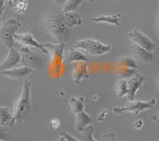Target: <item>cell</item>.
Listing matches in <instances>:
<instances>
[{"label": "cell", "instance_id": "obj_1", "mask_svg": "<svg viewBox=\"0 0 159 141\" xmlns=\"http://www.w3.org/2000/svg\"><path fill=\"white\" fill-rule=\"evenodd\" d=\"M41 26L58 43L67 42L72 35V30L65 23L63 12L58 8L46 9L41 21Z\"/></svg>", "mask_w": 159, "mask_h": 141}, {"label": "cell", "instance_id": "obj_2", "mask_svg": "<svg viewBox=\"0 0 159 141\" xmlns=\"http://www.w3.org/2000/svg\"><path fill=\"white\" fill-rule=\"evenodd\" d=\"M31 109V82L26 80L24 82L22 93L14 107L13 117L15 123H23L30 113Z\"/></svg>", "mask_w": 159, "mask_h": 141}, {"label": "cell", "instance_id": "obj_3", "mask_svg": "<svg viewBox=\"0 0 159 141\" xmlns=\"http://www.w3.org/2000/svg\"><path fill=\"white\" fill-rule=\"evenodd\" d=\"M73 47L74 49L83 51L94 56H103L110 53L112 51V46L111 45H106L99 41L90 38L77 41L73 44Z\"/></svg>", "mask_w": 159, "mask_h": 141}, {"label": "cell", "instance_id": "obj_4", "mask_svg": "<svg viewBox=\"0 0 159 141\" xmlns=\"http://www.w3.org/2000/svg\"><path fill=\"white\" fill-rule=\"evenodd\" d=\"M15 49H16L21 54L22 61L21 63L23 66L30 67L33 70H42L44 67V60L41 56V55L38 53L33 52L30 50V47L23 45L16 41L15 45Z\"/></svg>", "mask_w": 159, "mask_h": 141}, {"label": "cell", "instance_id": "obj_5", "mask_svg": "<svg viewBox=\"0 0 159 141\" xmlns=\"http://www.w3.org/2000/svg\"><path fill=\"white\" fill-rule=\"evenodd\" d=\"M157 104V100L155 98H152L149 101H140V100H134L130 101L127 105L123 107L115 106L112 108V110L116 114H121L123 113H130L134 115H138L139 113L143 112L147 109H150L155 107Z\"/></svg>", "mask_w": 159, "mask_h": 141}, {"label": "cell", "instance_id": "obj_6", "mask_svg": "<svg viewBox=\"0 0 159 141\" xmlns=\"http://www.w3.org/2000/svg\"><path fill=\"white\" fill-rule=\"evenodd\" d=\"M21 24L15 18H10L4 24L0 30V41L8 49L14 48L15 45V34L17 33Z\"/></svg>", "mask_w": 159, "mask_h": 141}, {"label": "cell", "instance_id": "obj_7", "mask_svg": "<svg viewBox=\"0 0 159 141\" xmlns=\"http://www.w3.org/2000/svg\"><path fill=\"white\" fill-rule=\"evenodd\" d=\"M128 36L131 39L133 43L143 48L149 52H153L156 49V44L146 34L138 30L133 29L128 33Z\"/></svg>", "mask_w": 159, "mask_h": 141}, {"label": "cell", "instance_id": "obj_8", "mask_svg": "<svg viewBox=\"0 0 159 141\" xmlns=\"http://www.w3.org/2000/svg\"><path fill=\"white\" fill-rule=\"evenodd\" d=\"M15 41L22 44L23 45L34 48L45 54H48V51L46 50L43 44L39 43L30 33H16L15 34Z\"/></svg>", "mask_w": 159, "mask_h": 141}, {"label": "cell", "instance_id": "obj_9", "mask_svg": "<svg viewBox=\"0 0 159 141\" xmlns=\"http://www.w3.org/2000/svg\"><path fill=\"white\" fill-rule=\"evenodd\" d=\"M146 79V76L139 73H135L132 77L127 79L128 86V92L127 96L130 101H134L136 94L143 85Z\"/></svg>", "mask_w": 159, "mask_h": 141}, {"label": "cell", "instance_id": "obj_10", "mask_svg": "<svg viewBox=\"0 0 159 141\" xmlns=\"http://www.w3.org/2000/svg\"><path fill=\"white\" fill-rule=\"evenodd\" d=\"M89 77V67L87 62L73 63L72 68V79L73 83L79 85L82 80L87 79Z\"/></svg>", "mask_w": 159, "mask_h": 141}, {"label": "cell", "instance_id": "obj_11", "mask_svg": "<svg viewBox=\"0 0 159 141\" xmlns=\"http://www.w3.org/2000/svg\"><path fill=\"white\" fill-rule=\"evenodd\" d=\"M48 53L51 55V58L54 61L55 66L57 65V63H61L65 57V43H45L43 44Z\"/></svg>", "mask_w": 159, "mask_h": 141}, {"label": "cell", "instance_id": "obj_12", "mask_svg": "<svg viewBox=\"0 0 159 141\" xmlns=\"http://www.w3.org/2000/svg\"><path fill=\"white\" fill-rule=\"evenodd\" d=\"M22 61V56L20 53L15 48L9 49V52L5 60L0 63V70H5L15 67Z\"/></svg>", "mask_w": 159, "mask_h": 141}, {"label": "cell", "instance_id": "obj_13", "mask_svg": "<svg viewBox=\"0 0 159 141\" xmlns=\"http://www.w3.org/2000/svg\"><path fill=\"white\" fill-rule=\"evenodd\" d=\"M132 56L137 61L144 63H151L154 61V56L151 52L146 50L143 48L140 47L134 43H132L130 46Z\"/></svg>", "mask_w": 159, "mask_h": 141}, {"label": "cell", "instance_id": "obj_14", "mask_svg": "<svg viewBox=\"0 0 159 141\" xmlns=\"http://www.w3.org/2000/svg\"><path fill=\"white\" fill-rule=\"evenodd\" d=\"M34 71V70L30 67L22 66L19 67H14V68L8 69L5 70H0V74L2 75L7 76L8 78L14 79H19L26 77Z\"/></svg>", "mask_w": 159, "mask_h": 141}, {"label": "cell", "instance_id": "obj_15", "mask_svg": "<svg viewBox=\"0 0 159 141\" xmlns=\"http://www.w3.org/2000/svg\"><path fill=\"white\" fill-rule=\"evenodd\" d=\"M64 60L66 63H72L76 62H87V56H85L82 51L78 50L76 49H72L68 51L67 53H65Z\"/></svg>", "mask_w": 159, "mask_h": 141}, {"label": "cell", "instance_id": "obj_16", "mask_svg": "<svg viewBox=\"0 0 159 141\" xmlns=\"http://www.w3.org/2000/svg\"><path fill=\"white\" fill-rule=\"evenodd\" d=\"M76 115V129L78 132H81L92 122V117L84 111L78 113Z\"/></svg>", "mask_w": 159, "mask_h": 141}, {"label": "cell", "instance_id": "obj_17", "mask_svg": "<svg viewBox=\"0 0 159 141\" xmlns=\"http://www.w3.org/2000/svg\"><path fill=\"white\" fill-rule=\"evenodd\" d=\"M91 21L94 22H98V23H107L119 27L120 26V15L119 14L103 15H100V16L92 18Z\"/></svg>", "mask_w": 159, "mask_h": 141}, {"label": "cell", "instance_id": "obj_18", "mask_svg": "<svg viewBox=\"0 0 159 141\" xmlns=\"http://www.w3.org/2000/svg\"><path fill=\"white\" fill-rule=\"evenodd\" d=\"M15 124L13 114L7 107L0 105V125L7 128H11Z\"/></svg>", "mask_w": 159, "mask_h": 141}, {"label": "cell", "instance_id": "obj_19", "mask_svg": "<svg viewBox=\"0 0 159 141\" xmlns=\"http://www.w3.org/2000/svg\"><path fill=\"white\" fill-rule=\"evenodd\" d=\"M64 18H65V23L69 28L76 27L82 25V18L75 11H70V12L63 13Z\"/></svg>", "mask_w": 159, "mask_h": 141}, {"label": "cell", "instance_id": "obj_20", "mask_svg": "<svg viewBox=\"0 0 159 141\" xmlns=\"http://www.w3.org/2000/svg\"><path fill=\"white\" fill-rule=\"evenodd\" d=\"M69 103H70L72 112L76 114L81 111H84V98L83 96L72 97L69 99Z\"/></svg>", "mask_w": 159, "mask_h": 141}, {"label": "cell", "instance_id": "obj_21", "mask_svg": "<svg viewBox=\"0 0 159 141\" xmlns=\"http://www.w3.org/2000/svg\"><path fill=\"white\" fill-rule=\"evenodd\" d=\"M117 66L127 67V68L137 69L139 67L138 62L133 56H123L117 62Z\"/></svg>", "mask_w": 159, "mask_h": 141}, {"label": "cell", "instance_id": "obj_22", "mask_svg": "<svg viewBox=\"0 0 159 141\" xmlns=\"http://www.w3.org/2000/svg\"><path fill=\"white\" fill-rule=\"evenodd\" d=\"M116 91L119 98H122L127 96V92H128L127 80L124 79H120L118 80L116 83Z\"/></svg>", "mask_w": 159, "mask_h": 141}, {"label": "cell", "instance_id": "obj_23", "mask_svg": "<svg viewBox=\"0 0 159 141\" xmlns=\"http://www.w3.org/2000/svg\"><path fill=\"white\" fill-rule=\"evenodd\" d=\"M135 73H137L136 69L127 68V67H120V66H117L116 69V75L120 77V79H128Z\"/></svg>", "mask_w": 159, "mask_h": 141}, {"label": "cell", "instance_id": "obj_24", "mask_svg": "<svg viewBox=\"0 0 159 141\" xmlns=\"http://www.w3.org/2000/svg\"><path fill=\"white\" fill-rule=\"evenodd\" d=\"M84 0H66V2L63 4L62 12H70L75 11L81 5Z\"/></svg>", "mask_w": 159, "mask_h": 141}, {"label": "cell", "instance_id": "obj_25", "mask_svg": "<svg viewBox=\"0 0 159 141\" xmlns=\"http://www.w3.org/2000/svg\"><path fill=\"white\" fill-rule=\"evenodd\" d=\"M93 132H94V127L92 125L89 126L81 132L80 133V141H97L93 137Z\"/></svg>", "mask_w": 159, "mask_h": 141}, {"label": "cell", "instance_id": "obj_26", "mask_svg": "<svg viewBox=\"0 0 159 141\" xmlns=\"http://www.w3.org/2000/svg\"><path fill=\"white\" fill-rule=\"evenodd\" d=\"M28 6V1L27 0H18L14 3L13 7L14 11L18 15H23L25 12Z\"/></svg>", "mask_w": 159, "mask_h": 141}, {"label": "cell", "instance_id": "obj_27", "mask_svg": "<svg viewBox=\"0 0 159 141\" xmlns=\"http://www.w3.org/2000/svg\"><path fill=\"white\" fill-rule=\"evenodd\" d=\"M6 128L7 127L0 125V140L1 141H10L11 139V133Z\"/></svg>", "mask_w": 159, "mask_h": 141}, {"label": "cell", "instance_id": "obj_28", "mask_svg": "<svg viewBox=\"0 0 159 141\" xmlns=\"http://www.w3.org/2000/svg\"><path fill=\"white\" fill-rule=\"evenodd\" d=\"M102 141H119L115 132H109L104 133L102 136Z\"/></svg>", "mask_w": 159, "mask_h": 141}, {"label": "cell", "instance_id": "obj_29", "mask_svg": "<svg viewBox=\"0 0 159 141\" xmlns=\"http://www.w3.org/2000/svg\"><path fill=\"white\" fill-rule=\"evenodd\" d=\"M60 134H61V136H63L64 137H65V139L67 141H80V139H76V137L72 136L70 133L67 132L66 131H62V132H61V133Z\"/></svg>", "mask_w": 159, "mask_h": 141}, {"label": "cell", "instance_id": "obj_30", "mask_svg": "<svg viewBox=\"0 0 159 141\" xmlns=\"http://www.w3.org/2000/svg\"><path fill=\"white\" fill-rule=\"evenodd\" d=\"M61 121L57 118H52L50 121V125L52 129H58L61 126Z\"/></svg>", "mask_w": 159, "mask_h": 141}, {"label": "cell", "instance_id": "obj_31", "mask_svg": "<svg viewBox=\"0 0 159 141\" xmlns=\"http://www.w3.org/2000/svg\"><path fill=\"white\" fill-rule=\"evenodd\" d=\"M107 109H104L103 110L101 111L100 113H99V116H98V121H100V122H103L104 121V120L106 119V117H107Z\"/></svg>", "mask_w": 159, "mask_h": 141}, {"label": "cell", "instance_id": "obj_32", "mask_svg": "<svg viewBox=\"0 0 159 141\" xmlns=\"http://www.w3.org/2000/svg\"><path fill=\"white\" fill-rule=\"evenodd\" d=\"M143 125H144V122L143 120H137L134 124V127L135 129H141Z\"/></svg>", "mask_w": 159, "mask_h": 141}, {"label": "cell", "instance_id": "obj_33", "mask_svg": "<svg viewBox=\"0 0 159 141\" xmlns=\"http://www.w3.org/2000/svg\"><path fill=\"white\" fill-rule=\"evenodd\" d=\"M5 0H0V18L2 16L5 11Z\"/></svg>", "mask_w": 159, "mask_h": 141}, {"label": "cell", "instance_id": "obj_34", "mask_svg": "<svg viewBox=\"0 0 159 141\" xmlns=\"http://www.w3.org/2000/svg\"><path fill=\"white\" fill-rule=\"evenodd\" d=\"M51 1L56 5H63L66 2V0H51Z\"/></svg>", "mask_w": 159, "mask_h": 141}, {"label": "cell", "instance_id": "obj_35", "mask_svg": "<svg viewBox=\"0 0 159 141\" xmlns=\"http://www.w3.org/2000/svg\"><path fill=\"white\" fill-rule=\"evenodd\" d=\"M153 119H154V121H155L156 122H157V123H159V112H157L155 113L153 115Z\"/></svg>", "mask_w": 159, "mask_h": 141}, {"label": "cell", "instance_id": "obj_36", "mask_svg": "<svg viewBox=\"0 0 159 141\" xmlns=\"http://www.w3.org/2000/svg\"><path fill=\"white\" fill-rule=\"evenodd\" d=\"M16 1L17 0H5V2H7V3L9 6H13L14 3H15Z\"/></svg>", "mask_w": 159, "mask_h": 141}, {"label": "cell", "instance_id": "obj_37", "mask_svg": "<svg viewBox=\"0 0 159 141\" xmlns=\"http://www.w3.org/2000/svg\"><path fill=\"white\" fill-rule=\"evenodd\" d=\"M57 141H67V140L65 139V137H64L63 136H61V135L60 134L59 136H58V137L57 138Z\"/></svg>", "mask_w": 159, "mask_h": 141}, {"label": "cell", "instance_id": "obj_38", "mask_svg": "<svg viewBox=\"0 0 159 141\" xmlns=\"http://www.w3.org/2000/svg\"><path fill=\"white\" fill-rule=\"evenodd\" d=\"M157 35L159 36V12L158 15H157Z\"/></svg>", "mask_w": 159, "mask_h": 141}, {"label": "cell", "instance_id": "obj_39", "mask_svg": "<svg viewBox=\"0 0 159 141\" xmlns=\"http://www.w3.org/2000/svg\"><path fill=\"white\" fill-rule=\"evenodd\" d=\"M156 83H157V85L159 88V75L156 76Z\"/></svg>", "mask_w": 159, "mask_h": 141}, {"label": "cell", "instance_id": "obj_40", "mask_svg": "<svg viewBox=\"0 0 159 141\" xmlns=\"http://www.w3.org/2000/svg\"><path fill=\"white\" fill-rule=\"evenodd\" d=\"M2 21L0 20V30L2 29Z\"/></svg>", "mask_w": 159, "mask_h": 141}, {"label": "cell", "instance_id": "obj_41", "mask_svg": "<svg viewBox=\"0 0 159 141\" xmlns=\"http://www.w3.org/2000/svg\"><path fill=\"white\" fill-rule=\"evenodd\" d=\"M89 1L90 2H95V0H89Z\"/></svg>", "mask_w": 159, "mask_h": 141}, {"label": "cell", "instance_id": "obj_42", "mask_svg": "<svg viewBox=\"0 0 159 141\" xmlns=\"http://www.w3.org/2000/svg\"><path fill=\"white\" fill-rule=\"evenodd\" d=\"M0 141H1V140H0Z\"/></svg>", "mask_w": 159, "mask_h": 141}]
</instances>
